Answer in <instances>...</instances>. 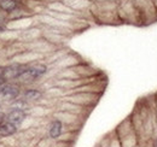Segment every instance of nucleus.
Returning <instances> with one entry per match:
<instances>
[{"mask_svg":"<svg viewBox=\"0 0 157 147\" xmlns=\"http://www.w3.org/2000/svg\"><path fill=\"white\" fill-rule=\"evenodd\" d=\"M143 25H149L157 22V10L154 0H134Z\"/></svg>","mask_w":157,"mask_h":147,"instance_id":"obj_1","label":"nucleus"},{"mask_svg":"<svg viewBox=\"0 0 157 147\" xmlns=\"http://www.w3.org/2000/svg\"><path fill=\"white\" fill-rule=\"evenodd\" d=\"M4 30H5V27H4V25H2L1 23H0V33H2Z\"/></svg>","mask_w":157,"mask_h":147,"instance_id":"obj_11","label":"nucleus"},{"mask_svg":"<svg viewBox=\"0 0 157 147\" xmlns=\"http://www.w3.org/2000/svg\"><path fill=\"white\" fill-rule=\"evenodd\" d=\"M64 131V123L58 119V118H55L53 121L50 122L48 124V138H51L52 140H57L62 136Z\"/></svg>","mask_w":157,"mask_h":147,"instance_id":"obj_5","label":"nucleus"},{"mask_svg":"<svg viewBox=\"0 0 157 147\" xmlns=\"http://www.w3.org/2000/svg\"><path fill=\"white\" fill-rule=\"evenodd\" d=\"M151 147H157V134L154 135L151 139Z\"/></svg>","mask_w":157,"mask_h":147,"instance_id":"obj_10","label":"nucleus"},{"mask_svg":"<svg viewBox=\"0 0 157 147\" xmlns=\"http://www.w3.org/2000/svg\"><path fill=\"white\" fill-rule=\"evenodd\" d=\"M48 71V66L44 63H33L29 65H25L24 71L21 74L18 81L23 83H33L38 81L39 78L44 77Z\"/></svg>","mask_w":157,"mask_h":147,"instance_id":"obj_2","label":"nucleus"},{"mask_svg":"<svg viewBox=\"0 0 157 147\" xmlns=\"http://www.w3.org/2000/svg\"><path fill=\"white\" fill-rule=\"evenodd\" d=\"M0 7L6 12H13L18 9V2L16 0H1Z\"/></svg>","mask_w":157,"mask_h":147,"instance_id":"obj_9","label":"nucleus"},{"mask_svg":"<svg viewBox=\"0 0 157 147\" xmlns=\"http://www.w3.org/2000/svg\"><path fill=\"white\" fill-rule=\"evenodd\" d=\"M117 13L121 22H126V23H131V24H136V25H143L140 15H139L137 6L134 4V0L127 1L123 5H121L117 9Z\"/></svg>","mask_w":157,"mask_h":147,"instance_id":"obj_3","label":"nucleus"},{"mask_svg":"<svg viewBox=\"0 0 157 147\" xmlns=\"http://www.w3.org/2000/svg\"><path fill=\"white\" fill-rule=\"evenodd\" d=\"M154 2H155V6H156V10H157V0H154Z\"/></svg>","mask_w":157,"mask_h":147,"instance_id":"obj_12","label":"nucleus"},{"mask_svg":"<svg viewBox=\"0 0 157 147\" xmlns=\"http://www.w3.org/2000/svg\"><path fill=\"white\" fill-rule=\"evenodd\" d=\"M25 117H27L25 111L23 110V109L15 107V109H12V110L6 115L5 119L9 121V122H11V123H13V124H16L18 127V126H21L23 123V121L25 119Z\"/></svg>","mask_w":157,"mask_h":147,"instance_id":"obj_6","label":"nucleus"},{"mask_svg":"<svg viewBox=\"0 0 157 147\" xmlns=\"http://www.w3.org/2000/svg\"><path fill=\"white\" fill-rule=\"evenodd\" d=\"M21 94V88L17 85L13 83H4L0 86V96H2L5 100L13 101L16 100Z\"/></svg>","mask_w":157,"mask_h":147,"instance_id":"obj_4","label":"nucleus"},{"mask_svg":"<svg viewBox=\"0 0 157 147\" xmlns=\"http://www.w3.org/2000/svg\"><path fill=\"white\" fill-rule=\"evenodd\" d=\"M44 93L38 88H28L23 92V96L25 101H38L42 98Z\"/></svg>","mask_w":157,"mask_h":147,"instance_id":"obj_8","label":"nucleus"},{"mask_svg":"<svg viewBox=\"0 0 157 147\" xmlns=\"http://www.w3.org/2000/svg\"><path fill=\"white\" fill-rule=\"evenodd\" d=\"M18 127L9 121H4L0 123V138H7V136H12L17 133Z\"/></svg>","mask_w":157,"mask_h":147,"instance_id":"obj_7","label":"nucleus"}]
</instances>
